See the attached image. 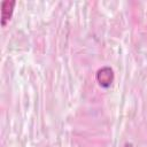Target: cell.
I'll return each instance as SVG.
<instances>
[{
  "instance_id": "3957f363",
  "label": "cell",
  "mask_w": 147,
  "mask_h": 147,
  "mask_svg": "<svg viewBox=\"0 0 147 147\" xmlns=\"http://www.w3.org/2000/svg\"><path fill=\"white\" fill-rule=\"evenodd\" d=\"M125 147H133L132 144H125Z\"/></svg>"
},
{
  "instance_id": "6da1fadb",
  "label": "cell",
  "mask_w": 147,
  "mask_h": 147,
  "mask_svg": "<svg viewBox=\"0 0 147 147\" xmlns=\"http://www.w3.org/2000/svg\"><path fill=\"white\" fill-rule=\"evenodd\" d=\"M114 71L110 67H102L100 68L98 71H96V75H95V78H96V82L98 84L101 86V87H109L113 82H114Z\"/></svg>"
},
{
  "instance_id": "7a4b0ae2",
  "label": "cell",
  "mask_w": 147,
  "mask_h": 147,
  "mask_svg": "<svg viewBox=\"0 0 147 147\" xmlns=\"http://www.w3.org/2000/svg\"><path fill=\"white\" fill-rule=\"evenodd\" d=\"M15 5H16L15 0H3L1 2V25L2 26H6V24L10 21L14 13Z\"/></svg>"
}]
</instances>
